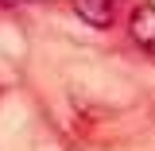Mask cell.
Instances as JSON below:
<instances>
[{
    "instance_id": "cell-1",
    "label": "cell",
    "mask_w": 155,
    "mask_h": 151,
    "mask_svg": "<svg viewBox=\"0 0 155 151\" xmlns=\"http://www.w3.org/2000/svg\"><path fill=\"white\" fill-rule=\"evenodd\" d=\"M128 35L136 47H143L147 54H155V4H136L128 16Z\"/></svg>"
},
{
    "instance_id": "cell-2",
    "label": "cell",
    "mask_w": 155,
    "mask_h": 151,
    "mask_svg": "<svg viewBox=\"0 0 155 151\" xmlns=\"http://www.w3.org/2000/svg\"><path fill=\"white\" fill-rule=\"evenodd\" d=\"M70 8H74L89 27H109L113 16H116V0H70Z\"/></svg>"
}]
</instances>
